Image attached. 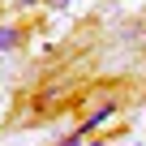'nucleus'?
I'll return each mask as SVG.
<instances>
[{
  "label": "nucleus",
  "instance_id": "20e7f679",
  "mask_svg": "<svg viewBox=\"0 0 146 146\" xmlns=\"http://www.w3.org/2000/svg\"><path fill=\"white\" fill-rule=\"evenodd\" d=\"M95 146H99V142H95Z\"/></svg>",
  "mask_w": 146,
  "mask_h": 146
},
{
  "label": "nucleus",
  "instance_id": "7ed1b4c3",
  "mask_svg": "<svg viewBox=\"0 0 146 146\" xmlns=\"http://www.w3.org/2000/svg\"><path fill=\"white\" fill-rule=\"evenodd\" d=\"M22 5H35V0H22Z\"/></svg>",
  "mask_w": 146,
  "mask_h": 146
},
{
  "label": "nucleus",
  "instance_id": "f257e3e1",
  "mask_svg": "<svg viewBox=\"0 0 146 146\" xmlns=\"http://www.w3.org/2000/svg\"><path fill=\"white\" fill-rule=\"evenodd\" d=\"M17 43V30H9V26H0V52H9Z\"/></svg>",
  "mask_w": 146,
  "mask_h": 146
},
{
  "label": "nucleus",
  "instance_id": "f03ea898",
  "mask_svg": "<svg viewBox=\"0 0 146 146\" xmlns=\"http://www.w3.org/2000/svg\"><path fill=\"white\" fill-rule=\"evenodd\" d=\"M56 146H82V137H78V133H73V137H60Z\"/></svg>",
  "mask_w": 146,
  "mask_h": 146
}]
</instances>
